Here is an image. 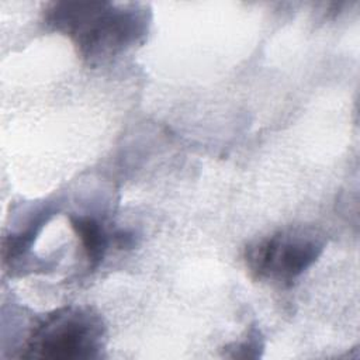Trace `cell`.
I'll use <instances>...</instances> for the list:
<instances>
[{"label":"cell","mask_w":360,"mask_h":360,"mask_svg":"<svg viewBox=\"0 0 360 360\" xmlns=\"http://www.w3.org/2000/svg\"><path fill=\"white\" fill-rule=\"evenodd\" d=\"M44 21L73 44L83 62L96 68L143 42L150 11L141 3L55 1L48 4Z\"/></svg>","instance_id":"6da1fadb"},{"label":"cell","mask_w":360,"mask_h":360,"mask_svg":"<svg viewBox=\"0 0 360 360\" xmlns=\"http://www.w3.org/2000/svg\"><path fill=\"white\" fill-rule=\"evenodd\" d=\"M107 328L89 305H66L39 318L21 346L20 357L87 360L101 357Z\"/></svg>","instance_id":"7a4b0ae2"},{"label":"cell","mask_w":360,"mask_h":360,"mask_svg":"<svg viewBox=\"0 0 360 360\" xmlns=\"http://www.w3.org/2000/svg\"><path fill=\"white\" fill-rule=\"evenodd\" d=\"M325 246L326 236L316 226L287 225L250 242L243 259L253 280L290 287L315 264Z\"/></svg>","instance_id":"3957f363"},{"label":"cell","mask_w":360,"mask_h":360,"mask_svg":"<svg viewBox=\"0 0 360 360\" xmlns=\"http://www.w3.org/2000/svg\"><path fill=\"white\" fill-rule=\"evenodd\" d=\"M69 219L72 228L80 239L89 267L91 270L97 269L110 246L111 235L105 231L104 225L93 217L72 215Z\"/></svg>","instance_id":"277c9868"}]
</instances>
